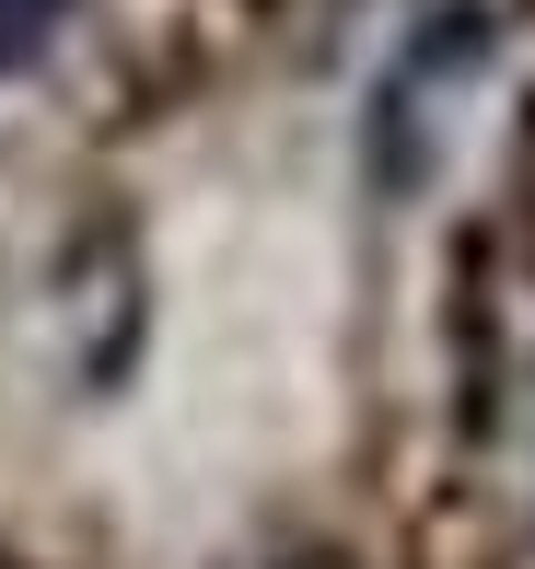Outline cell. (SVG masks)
Listing matches in <instances>:
<instances>
[{"instance_id":"obj_1","label":"cell","mask_w":535,"mask_h":569,"mask_svg":"<svg viewBox=\"0 0 535 569\" xmlns=\"http://www.w3.org/2000/svg\"><path fill=\"white\" fill-rule=\"evenodd\" d=\"M70 12H82V0H0V82H12V70H36L47 47H59Z\"/></svg>"}]
</instances>
